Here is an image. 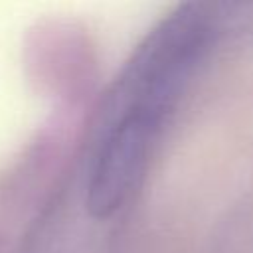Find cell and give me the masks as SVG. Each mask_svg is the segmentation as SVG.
<instances>
[{
	"label": "cell",
	"instance_id": "1",
	"mask_svg": "<svg viewBox=\"0 0 253 253\" xmlns=\"http://www.w3.org/2000/svg\"><path fill=\"white\" fill-rule=\"evenodd\" d=\"M208 38L206 6H180L152 30L128 65L121 83V95L128 97L125 107H142L164 115L204 51Z\"/></svg>",
	"mask_w": 253,
	"mask_h": 253
},
{
	"label": "cell",
	"instance_id": "2",
	"mask_svg": "<svg viewBox=\"0 0 253 253\" xmlns=\"http://www.w3.org/2000/svg\"><path fill=\"white\" fill-rule=\"evenodd\" d=\"M162 115L125 107L111 125L91 168L87 182V210L97 219L111 217L138 188L148 166L150 150Z\"/></svg>",
	"mask_w": 253,
	"mask_h": 253
}]
</instances>
